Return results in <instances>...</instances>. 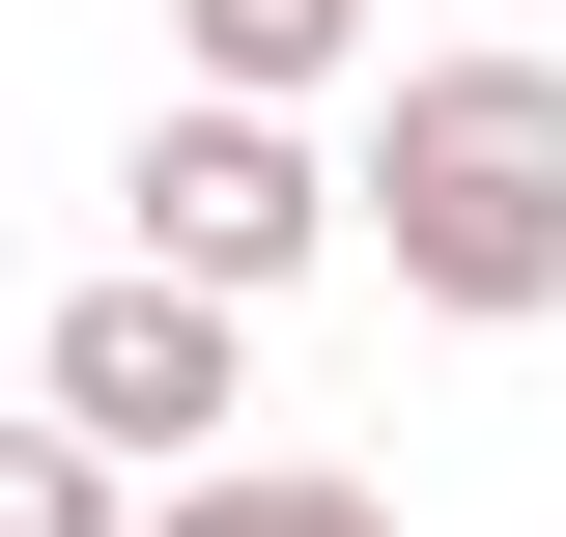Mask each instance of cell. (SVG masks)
I'll return each mask as SVG.
<instances>
[{"instance_id": "52a82bcc", "label": "cell", "mask_w": 566, "mask_h": 537, "mask_svg": "<svg viewBox=\"0 0 566 537\" xmlns=\"http://www.w3.org/2000/svg\"><path fill=\"white\" fill-rule=\"evenodd\" d=\"M142 537H199V509H142Z\"/></svg>"}, {"instance_id": "5b68a950", "label": "cell", "mask_w": 566, "mask_h": 537, "mask_svg": "<svg viewBox=\"0 0 566 537\" xmlns=\"http://www.w3.org/2000/svg\"><path fill=\"white\" fill-rule=\"evenodd\" d=\"M114 481H142V453H85V424H57V397L0 424V537H142V509H114Z\"/></svg>"}, {"instance_id": "7a4b0ae2", "label": "cell", "mask_w": 566, "mask_h": 537, "mask_svg": "<svg viewBox=\"0 0 566 537\" xmlns=\"http://www.w3.org/2000/svg\"><path fill=\"white\" fill-rule=\"evenodd\" d=\"M114 199H142V255L227 283V312H283V283L340 255V170H312V114H283V85H170Z\"/></svg>"}, {"instance_id": "277c9868", "label": "cell", "mask_w": 566, "mask_h": 537, "mask_svg": "<svg viewBox=\"0 0 566 537\" xmlns=\"http://www.w3.org/2000/svg\"><path fill=\"white\" fill-rule=\"evenodd\" d=\"M170 29H199V85H283V114L368 57V0H170Z\"/></svg>"}, {"instance_id": "8992f818", "label": "cell", "mask_w": 566, "mask_h": 537, "mask_svg": "<svg viewBox=\"0 0 566 537\" xmlns=\"http://www.w3.org/2000/svg\"><path fill=\"white\" fill-rule=\"evenodd\" d=\"M170 509H199V537H397L368 481H312V453H227V481H170Z\"/></svg>"}, {"instance_id": "6da1fadb", "label": "cell", "mask_w": 566, "mask_h": 537, "mask_svg": "<svg viewBox=\"0 0 566 537\" xmlns=\"http://www.w3.org/2000/svg\"><path fill=\"white\" fill-rule=\"evenodd\" d=\"M340 227L397 255V312L538 339V312H566V57H538V29H482V57H397V114H368Z\"/></svg>"}, {"instance_id": "3957f363", "label": "cell", "mask_w": 566, "mask_h": 537, "mask_svg": "<svg viewBox=\"0 0 566 537\" xmlns=\"http://www.w3.org/2000/svg\"><path fill=\"white\" fill-rule=\"evenodd\" d=\"M29 397H57L85 453H142V481H170V453H199L227 397H255V312H227V283H170V255H114V283H85L57 339H29Z\"/></svg>"}]
</instances>
